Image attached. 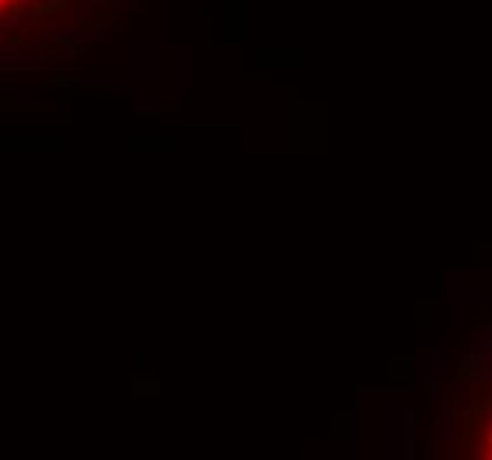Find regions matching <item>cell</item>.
<instances>
[{
  "instance_id": "obj_1",
  "label": "cell",
  "mask_w": 492,
  "mask_h": 460,
  "mask_svg": "<svg viewBox=\"0 0 492 460\" xmlns=\"http://www.w3.org/2000/svg\"><path fill=\"white\" fill-rule=\"evenodd\" d=\"M50 43H75V32H50Z\"/></svg>"
},
{
  "instance_id": "obj_2",
  "label": "cell",
  "mask_w": 492,
  "mask_h": 460,
  "mask_svg": "<svg viewBox=\"0 0 492 460\" xmlns=\"http://www.w3.org/2000/svg\"><path fill=\"white\" fill-rule=\"evenodd\" d=\"M11 4H15V0H0V15H4V11H8Z\"/></svg>"
},
{
  "instance_id": "obj_3",
  "label": "cell",
  "mask_w": 492,
  "mask_h": 460,
  "mask_svg": "<svg viewBox=\"0 0 492 460\" xmlns=\"http://www.w3.org/2000/svg\"><path fill=\"white\" fill-rule=\"evenodd\" d=\"M485 393H488V397H492V376H488V379H485Z\"/></svg>"
},
{
  "instance_id": "obj_4",
  "label": "cell",
  "mask_w": 492,
  "mask_h": 460,
  "mask_svg": "<svg viewBox=\"0 0 492 460\" xmlns=\"http://www.w3.org/2000/svg\"><path fill=\"white\" fill-rule=\"evenodd\" d=\"M485 442H488V449H492V428H488V432H485Z\"/></svg>"
},
{
  "instance_id": "obj_5",
  "label": "cell",
  "mask_w": 492,
  "mask_h": 460,
  "mask_svg": "<svg viewBox=\"0 0 492 460\" xmlns=\"http://www.w3.org/2000/svg\"><path fill=\"white\" fill-rule=\"evenodd\" d=\"M485 460H492V449H488V453H485Z\"/></svg>"
},
{
  "instance_id": "obj_6",
  "label": "cell",
  "mask_w": 492,
  "mask_h": 460,
  "mask_svg": "<svg viewBox=\"0 0 492 460\" xmlns=\"http://www.w3.org/2000/svg\"><path fill=\"white\" fill-rule=\"evenodd\" d=\"M53 4H67V0H53Z\"/></svg>"
}]
</instances>
